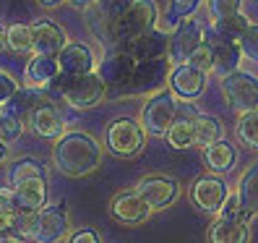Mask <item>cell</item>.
Wrapping results in <instances>:
<instances>
[{"mask_svg":"<svg viewBox=\"0 0 258 243\" xmlns=\"http://www.w3.org/2000/svg\"><path fill=\"white\" fill-rule=\"evenodd\" d=\"M55 168L68 178H84L94 173L102 162V144L86 131H68L57 136L52 149Z\"/></svg>","mask_w":258,"mask_h":243,"instance_id":"1","label":"cell"},{"mask_svg":"<svg viewBox=\"0 0 258 243\" xmlns=\"http://www.w3.org/2000/svg\"><path fill=\"white\" fill-rule=\"evenodd\" d=\"M154 24H157L154 0H133V6L125 13H120L115 21L107 19V47L123 50L131 39L154 29Z\"/></svg>","mask_w":258,"mask_h":243,"instance_id":"2","label":"cell"},{"mask_svg":"<svg viewBox=\"0 0 258 243\" xmlns=\"http://www.w3.org/2000/svg\"><path fill=\"white\" fill-rule=\"evenodd\" d=\"M172 71V63L170 58H151V60H139V63L133 66L128 81L123 86L112 89V97H136V94H154L159 92V89L167 84V76H170Z\"/></svg>","mask_w":258,"mask_h":243,"instance_id":"3","label":"cell"},{"mask_svg":"<svg viewBox=\"0 0 258 243\" xmlns=\"http://www.w3.org/2000/svg\"><path fill=\"white\" fill-rule=\"evenodd\" d=\"M175 108H177V97L167 89H159V92L149 94L144 110H141V128L149 136H164L170 123L175 120Z\"/></svg>","mask_w":258,"mask_h":243,"instance_id":"4","label":"cell"},{"mask_svg":"<svg viewBox=\"0 0 258 243\" xmlns=\"http://www.w3.org/2000/svg\"><path fill=\"white\" fill-rule=\"evenodd\" d=\"M146 144L144 128L133 118H115L107 126V149L117 157H136Z\"/></svg>","mask_w":258,"mask_h":243,"instance_id":"5","label":"cell"},{"mask_svg":"<svg viewBox=\"0 0 258 243\" xmlns=\"http://www.w3.org/2000/svg\"><path fill=\"white\" fill-rule=\"evenodd\" d=\"M222 92L230 100V105L240 113H248L258 108V76L248 71H232L222 76Z\"/></svg>","mask_w":258,"mask_h":243,"instance_id":"6","label":"cell"},{"mask_svg":"<svg viewBox=\"0 0 258 243\" xmlns=\"http://www.w3.org/2000/svg\"><path fill=\"white\" fill-rule=\"evenodd\" d=\"M63 100L76 110H89V108H97L102 100H107V86L97 76V71H92L71 79L63 92Z\"/></svg>","mask_w":258,"mask_h":243,"instance_id":"7","label":"cell"},{"mask_svg":"<svg viewBox=\"0 0 258 243\" xmlns=\"http://www.w3.org/2000/svg\"><path fill=\"white\" fill-rule=\"evenodd\" d=\"M204 34H206L204 26L196 21L193 16L183 19L180 24H175L172 34H170V47H167V58H170V63L172 66L185 63V60L190 58V53L204 42Z\"/></svg>","mask_w":258,"mask_h":243,"instance_id":"8","label":"cell"},{"mask_svg":"<svg viewBox=\"0 0 258 243\" xmlns=\"http://www.w3.org/2000/svg\"><path fill=\"white\" fill-rule=\"evenodd\" d=\"M68 235V207L66 202H57L50 207H42L37 212L34 240L37 243H60Z\"/></svg>","mask_w":258,"mask_h":243,"instance_id":"9","label":"cell"},{"mask_svg":"<svg viewBox=\"0 0 258 243\" xmlns=\"http://www.w3.org/2000/svg\"><path fill=\"white\" fill-rule=\"evenodd\" d=\"M133 191L151 207V209H164L177 202L180 186L177 180L170 175H144L139 183L133 186Z\"/></svg>","mask_w":258,"mask_h":243,"instance_id":"10","label":"cell"},{"mask_svg":"<svg viewBox=\"0 0 258 243\" xmlns=\"http://www.w3.org/2000/svg\"><path fill=\"white\" fill-rule=\"evenodd\" d=\"M167 81H170V92L180 100H199L206 89V73L196 71L193 66L188 63H180V66H172L170 76H167Z\"/></svg>","mask_w":258,"mask_h":243,"instance_id":"11","label":"cell"},{"mask_svg":"<svg viewBox=\"0 0 258 243\" xmlns=\"http://www.w3.org/2000/svg\"><path fill=\"white\" fill-rule=\"evenodd\" d=\"M151 212L154 209H151L133 188L131 191H120L110 202V215L117 222H123V225H144L151 217Z\"/></svg>","mask_w":258,"mask_h":243,"instance_id":"12","label":"cell"},{"mask_svg":"<svg viewBox=\"0 0 258 243\" xmlns=\"http://www.w3.org/2000/svg\"><path fill=\"white\" fill-rule=\"evenodd\" d=\"M227 183L217 175H201L199 180L193 183V191H190V199L193 204L199 207L201 212H209V215H217V209L222 207L224 196H227Z\"/></svg>","mask_w":258,"mask_h":243,"instance_id":"13","label":"cell"},{"mask_svg":"<svg viewBox=\"0 0 258 243\" xmlns=\"http://www.w3.org/2000/svg\"><path fill=\"white\" fill-rule=\"evenodd\" d=\"M66 32L50 19H39L32 24V53L34 55H57L66 47Z\"/></svg>","mask_w":258,"mask_h":243,"instance_id":"14","label":"cell"},{"mask_svg":"<svg viewBox=\"0 0 258 243\" xmlns=\"http://www.w3.org/2000/svg\"><path fill=\"white\" fill-rule=\"evenodd\" d=\"M26 123L32 126V131L37 136H42V139H57V136L66 133V118L60 115V110L50 100H44L42 105H37Z\"/></svg>","mask_w":258,"mask_h":243,"instance_id":"15","label":"cell"},{"mask_svg":"<svg viewBox=\"0 0 258 243\" xmlns=\"http://www.w3.org/2000/svg\"><path fill=\"white\" fill-rule=\"evenodd\" d=\"M167 47H170V37H167V32H162V29H149V32H144L141 37L131 39L123 47V53H128L136 63H139V60L164 58Z\"/></svg>","mask_w":258,"mask_h":243,"instance_id":"16","label":"cell"},{"mask_svg":"<svg viewBox=\"0 0 258 243\" xmlns=\"http://www.w3.org/2000/svg\"><path fill=\"white\" fill-rule=\"evenodd\" d=\"M133 66H136V60H133L128 53L112 50L107 58H102V63H99V68H97V76L104 81L107 92H112V89L123 86V84L128 81V76H131Z\"/></svg>","mask_w":258,"mask_h":243,"instance_id":"17","label":"cell"},{"mask_svg":"<svg viewBox=\"0 0 258 243\" xmlns=\"http://www.w3.org/2000/svg\"><path fill=\"white\" fill-rule=\"evenodd\" d=\"M55 58H57V68H60V73L71 76V79L94 71V55H92V50H89L86 44H81V42H71V44H66V47L60 50Z\"/></svg>","mask_w":258,"mask_h":243,"instance_id":"18","label":"cell"},{"mask_svg":"<svg viewBox=\"0 0 258 243\" xmlns=\"http://www.w3.org/2000/svg\"><path fill=\"white\" fill-rule=\"evenodd\" d=\"M44 100V92L39 86H29V89H16L3 105H0V115H8L13 120H21V123L26 126L29 115H32V110L37 108V105H42Z\"/></svg>","mask_w":258,"mask_h":243,"instance_id":"19","label":"cell"},{"mask_svg":"<svg viewBox=\"0 0 258 243\" xmlns=\"http://www.w3.org/2000/svg\"><path fill=\"white\" fill-rule=\"evenodd\" d=\"M13 188V199H16L19 212H39L47 204V180L44 178H29L19 180Z\"/></svg>","mask_w":258,"mask_h":243,"instance_id":"20","label":"cell"},{"mask_svg":"<svg viewBox=\"0 0 258 243\" xmlns=\"http://www.w3.org/2000/svg\"><path fill=\"white\" fill-rule=\"evenodd\" d=\"M211 47V71L217 76H227L240 68L242 53L235 42H219V39H204Z\"/></svg>","mask_w":258,"mask_h":243,"instance_id":"21","label":"cell"},{"mask_svg":"<svg viewBox=\"0 0 258 243\" xmlns=\"http://www.w3.org/2000/svg\"><path fill=\"white\" fill-rule=\"evenodd\" d=\"M235 193H237V199H240L242 215H245L248 220H253L258 215V160L240 175Z\"/></svg>","mask_w":258,"mask_h":243,"instance_id":"22","label":"cell"},{"mask_svg":"<svg viewBox=\"0 0 258 243\" xmlns=\"http://www.w3.org/2000/svg\"><path fill=\"white\" fill-rule=\"evenodd\" d=\"M204 165L211 173H230L237 165V149L230 141H214L204 147Z\"/></svg>","mask_w":258,"mask_h":243,"instance_id":"23","label":"cell"},{"mask_svg":"<svg viewBox=\"0 0 258 243\" xmlns=\"http://www.w3.org/2000/svg\"><path fill=\"white\" fill-rule=\"evenodd\" d=\"M209 243H250V222H227L214 220L209 225Z\"/></svg>","mask_w":258,"mask_h":243,"instance_id":"24","label":"cell"},{"mask_svg":"<svg viewBox=\"0 0 258 243\" xmlns=\"http://www.w3.org/2000/svg\"><path fill=\"white\" fill-rule=\"evenodd\" d=\"M248 19L242 13H232V16H224V19H214V26L211 32L204 34V39H219V42H235L242 37V32L248 29Z\"/></svg>","mask_w":258,"mask_h":243,"instance_id":"25","label":"cell"},{"mask_svg":"<svg viewBox=\"0 0 258 243\" xmlns=\"http://www.w3.org/2000/svg\"><path fill=\"white\" fill-rule=\"evenodd\" d=\"M190 126H193V144H199V147H209V144H214L222 139V123H219V118L217 115H209V113H199L193 120H190Z\"/></svg>","mask_w":258,"mask_h":243,"instance_id":"26","label":"cell"},{"mask_svg":"<svg viewBox=\"0 0 258 243\" xmlns=\"http://www.w3.org/2000/svg\"><path fill=\"white\" fill-rule=\"evenodd\" d=\"M57 73H60L57 58H52V55H34L26 66V79L32 86H44L50 79H55Z\"/></svg>","mask_w":258,"mask_h":243,"instance_id":"27","label":"cell"},{"mask_svg":"<svg viewBox=\"0 0 258 243\" xmlns=\"http://www.w3.org/2000/svg\"><path fill=\"white\" fill-rule=\"evenodd\" d=\"M8 178H11V186H16L19 180H29V178H44L47 180V168H44L37 157H19L11 165Z\"/></svg>","mask_w":258,"mask_h":243,"instance_id":"28","label":"cell"},{"mask_svg":"<svg viewBox=\"0 0 258 243\" xmlns=\"http://www.w3.org/2000/svg\"><path fill=\"white\" fill-rule=\"evenodd\" d=\"M235 133H237V139L242 141V147L258 152V108L248 110V113H240Z\"/></svg>","mask_w":258,"mask_h":243,"instance_id":"29","label":"cell"},{"mask_svg":"<svg viewBox=\"0 0 258 243\" xmlns=\"http://www.w3.org/2000/svg\"><path fill=\"white\" fill-rule=\"evenodd\" d=\"M164 139H167V144H170L172 149L193 147V126H190V120L188 118H175L170 123V128H167Z\"/></svg>","mask_w":258,"mask_h":243,"instance_id":"30","label":"cell"},{"mask_svg":"<svg viewBox=\"0 0 258 243\" xmlns=\"http://www.w3.org/2000/svg\"><path fill=\"white\" fill-rule=\"evenodd\" d=\"M6 44L13 53H32V26L11 24L6 29Z\"/></svg>","mask_w":258,"mask_h":243,"instance_id":"31","label":"cell"},{"mask_svg":"<svg viewBox=\"0 0 258 243\" xmlns=\"http://www.w3.org/2000/svg\"><path fill=\"white\" fill-rule=\"evenodd\" d=\"M201 0H170V8H167V24L175 26L183 19H190L196 11H199Z\"/></svg>","mask_w":258,"mask_h":243,"instance_id":"32","label":"cell"},{"mask_svg":"<svg viewBox=\"0 0 258 243\" xmlns=\"http://www.w3.org/2000/svg\"><path fill=\"white\" fill-rule=\"evenodd\" d=\"M217 217H219V220H227V222H242V220L250 222L245 215H242V207H240V199H237L235 191H227L222 207L217 209Z\"/></svg>","mask_w":258,"mask_h":243,"instance_id":"33","label":"cell"},{"mask_svg":"<svg viewBox=\"0 0 258 243\" xmlns=\"http://www.w3.org/2000/svg\"><path fill=\"white\" fill-rule=\"evenodd\" d=\"M131 6H133V0H97V3H94V11L99 13L102 19L115 21L120 13H125Z\"/></svg>","mask_w":258,"mask_h":243,"instance_id":"34","label":"cell"},{"mask_svg":"<svg viewBox=\"0 0 258 243\" xmlns=\"http://www.w3.org/2000/svg\"><path fill=\"white\" fill-rule=\"evenodd\" d=\"M237 47H240L242 58L258 60V24H248V29L237 39Z\"/></svg>","mask_w":258,"mask_h":243,"instance_id":"35","label":"cell"},{"mask_svg":"<svg viewBox=\"0 0 258 243\" xmlns=\"http://www.w3.org/2000/svg\"><path fill=\"white\" fill-rule=\"evenodd\" d=\"M185 63L193 66L196 71H201V73L209 76V71H211V47H209V42H201L199 47L190 53V58L185 60Z\"/></svg>","mask_w":258,"mask_h":243,"instance_id":"36","label":"cell"},{"mask_svg":"<svg viewBox=\"0 0 258 243\" xmlns=\"http://www.w3.org/2000/svg\"><path fill=\"white\" fill-rule=\"evenodd\" d=\"M24 128H26V126L21 123V120H13V118H8V115H0V141L11 144V141L21 139Z\"/></svg>","mask_w":258,"mask_h":243,"instance_id":"37","label":"cell"},{"mask_svg":"<svg viewBox=\"0 0 258 243\" xmlns=\"http://www.w3.org/2000/svg\"><path fill=\"white\" fill-rule=\"evenodd\" d=\"M242 0H209V11L214 19H224L232 16V13H240Z\"/></svg>","mask_w":258,"mask_h":243,"instance_id":"38","label":"cell"},{"mask_svg":"<svg viewBox=\"0 0 258 243\" xmlns=\"http://www.w3.org/2000/svg\"><path fill=\"white\" fill-rule=\"evenodd\" d=\"M16 89H19V84L13 81L6 71H0V105H3V102H6V100H8L13 92H16Z\"/></svg>","mask_w":258,"mask_h":243,"instance_id":"39","label":"cell"},{"mask_svg":"<svg viewBox=\"0 0 258 243\" xmlns=\"http://www.w3.org/2000/svg\"><path fill=\"white\" fill-rule=\"evenodd\" d=\"M68 243H102V240H99V233H97V230H89V227H84V230L73 233Z\"/></svg>","mask_w":258,"mask_h":243,"instance_id":"40","label":"cell"},{"mask_svg":"<svg viewBox=\"0 0 258 243\" xmlns=\"http://www.w3.org/2000/svg\"><path fill=\"white\" fill-rule=\"evenodd\" d=\"M68 3H71L76 11H92L97 0H68Z\"/></svg>","mask_w":258,"mask_h":243,"instance_id":"41","label":"cell"},{"mask_svg":"<svg viewBox=\"0 0 258 243\" xmlns=\"http://www.w3.org/2000/svg\"><path fill=\"white\" fill-rule=\"evenodd\" d=\"M0 243H24V238H19V235H11V233H6V235H0Z\"/></svg>","mask_w":258,"mask_h":243,"instance_id":"42","label":"cell"},{"mask_svg":"<svg viewBox=\"0 0 258 243\" xmlns=\"http://www.w3.org/2000/svg\"><path fill=\"white\" fill-rule=\"evenodd\" d=\"M39 6H44V8H55V6H60L63 0H37Z\"/></svg>","mask_w":258,"mask_h":243,"instance_id":"43","label":"cell"},{"mask_svg":"<svg viewBox=\"0 0 258 243\" xmlns=\"http://www.w3.org/2000/svg\"><path fill=\"white\" fill-rule=\"evenodd\" d=\"M6 157H8V144H6V141H0V162H3Z\"/></svg>","mask_w":258,"mask_h":243,"instance_id":"44","label":"cell"},{"mask_svg":"<svg viewBox=\"0 0 258 243\" xmlns=\"http://www.w3.org/2000/svg\"><path fill=\"white\" fill-rule=\"evenodd\" d=\"M3 47H6V26L0 24V50H3Z\"/></svg>","mask_w":258,"mask_h":243,"instance_id":"45","label":"cell"}]
</instances>
